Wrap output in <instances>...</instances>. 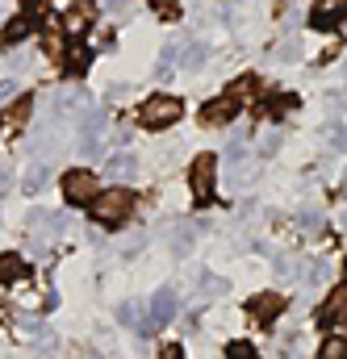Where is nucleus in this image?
Wrapping results in <instances>:
<instances>
[{
	"instance_id": "obj_1",
	"label": "nucleus",
	"mask_w": 347,
	"mask_h": 359,
	"mask_svg": "<svg viewBox=\"0 0 347 359\" xmlns=\"http://www.w3.org/2000/svg\"><path fill=\"white\" fill-rule=\"evenodd\" d=\"M88 213H92V222H100V226L117 230V226H126V222H130V213H134V196H130L126 188H105V192H96V196H92Z\"/></svg>"
},
{
	"instance_id": "obj_2",
	"label": "nucleus",
	"mask_w": 347,
	"mask_h": 359,
	"mask_svg": "<svg viewBox=\"0 0 347 359\" xmlns=\"http://www.w3.org/2000/svg\"><path fill=\"white\" fill-rule=\"evenodd\" d=\"M184 117V104L176 100V96H151V100H143V109H138V121L147 126V130H168Z\"/></svg>"
},
{
	"instance_id": "obj_3",
	"label": "nucleus",
	"mask_w": 347,
	"mask_h": 359,
	"mask_svg": "<svg viewBox=\"0 0 347 359\" xmlns=\"http://www.w3.org/2000/svg\"><path fill=\"white\" fill-rule=\"evenodd\" d=\"M214 180H218V159L214 155H197L192 168H188V192H192L197 205L214 201Z\"/></svg>"
},
{
	"instance_id": "obj_4",
	"label": "nucleus",
	"mask_w": 347,
	"mask_h": 359,
	"mask_svg": "<svg viewBox=\"0 0 347 359\" xmlns=\"http://www.w3.org/2000/svg\"><path fill=\"white\" fill-rule=\"evenodd\" d=\"M96 192H100V184H96V176H92L88 168H72V172L63 176V196H67L72 205H92Z\"/></svg>"
},
{
	"instance_id": "obj_5",
	"label": "nucleus",
	"mask_w": 347,
	"mask_h": 359,
	"mask_svg": "<svg viewBox=\"0 0 347 359\" xmlns=\"http://www.w3.org/2000/svg\"><path fill=\"white\" fill-rule=\"evenodd\" d=\"M30 113H34V96H30V92H21L17 100H8L4 113H0V138H13V134L30 121Z\"/></svg>"
},
{
	"instance_id": "obj_6",
	"label": "nucleus",
	"mask_w": 347,
	"mask_h": 359,
	"mask_svg": "<svg viewBox=\"0 0 347 359\" xmlns=\"http://www.w3.org/2000/svg\"><path fill=\"white\" fill-rule=\"evenodd\" d=\"M92 25H96V4H92V0H72L67 13H63V34L84 38Z\"/></svg>"
},
{
	"instance_id": "obj_7",
	"label": "nucleus",
	"mask_w": 347,
	"mask_h": 359,
	"mask_svg": "<svg viewBox=\"0 0 347 359\" xmlns=\"http://www.w3.org/2000/svg\"><path fill=\"white\" fill-rule=\"evenodd\" d=\"M318 326H339V322H347V280L339 284V288H331V297L318 305Z\"/></svg>"
},
{
	"instance_id": "obj_8",
	"label": "nucleus",
	"mask_w": 347,
	"mask_h": 359,
	"mask_svg": "<svg viewBox=\"0 0 347 359\" xmlns=\"http://www.w3.org/2000/svg\"><path fill=\"white\" fill-rule=\"evenodd\" d=\"M176 313V292L172 288H159L155 297H151V305H147V322H138L143 330H155V326H164V322H172Z\"/></svg>"
},
{
	"instance_id": "obj_9",
	"label": "nucleus",
	"mask_w": 347,
	"mask_h": 359,
	"mask_svg": "<svg viewBox=\"0 0 347 359\" xmlns=\"http://www.w3.org/2000/svg\"><path fill=\"white\" fill-rule=\"evenodd\" d=\"M343 17H347V0H314V8H310L314 29H335Z\"/></svg>"
},
{
	"instance_id": "obj_10",
	"label": "nucleus",
	"mask_w": 347,
	"mask_h": 359,
	"mask_svg": "<svg viewBox=\"0 0 347 359\" xmlns=\"http://www.w3.org/2000/svg\"><path fill=\"white\" fill-rule=\"evenodd\" d=\"M247 313H251L256 322H276V318L284 313V297H280V292H260V297L247 301Z\"/></svg>"
},
{
	"instance_id": "obj_11",
	"label": "nucleus",
	"mask_w": 347,
	"mask_h": 359,
	"mask_svg": "<svg viewBox=\"0 0 347 359\" xmlns=\"http://www.w3.org/2000/svg\"><path fill=\"white\" fill-rule=\"evenodd\" d=\"M235 113H239V100L218 96V100H209V104L201 109V121H205V126H230V121H235Z\"/></svg>"
},
{
	"instance_id": "obj_12",
	"label": "nucleus",
	"mask_w": 347,
	"mask_h": 359,
	"mask_svg": "<svg viewBox=\"0 0 347 359\" xmlns=\"http://www.w3.org/2000/svg\"><path fill=\"white\" fill-rule=\"evenodd\" d=\"M30 29H34V25H30L25 17H8L4 29H0V42H4V46H21V42L30 38Z\"/></svg>"
},
{
	"instance_id": "obj_13",
	"label": "nucleus",
	"mask_w": 347,
	"mask_h": 359,
	"mask_svg": "<svg viewBox=\"0 0 347 359\" xmlns=\"http://www.w3.org/2000/svg\"><path fill=\"white\" fill-rule=\"evenodd\" d=\"M25 276H30V268H25L21 255H0V284H17Z\"/></svg>"
},
{
	"instance_id": "obj_14",
	"label": "nucleus",
	"mask_w": 347,
	"mask_h": 359,
	"mask_svg": "<svg viewBox=\"0 0 347 359\" xmlns=\"http://www.w3.org/2000/svg\"><path fill=\"white\" fill-rule=\"evenodd\" d=\"M63 63H67V72H72V76L88 72V63H92V46H88V42H76V46L67 50V59H63Z\"/></svg>"
},
{
	"instance_id": "obj_15",
	"label": "nucleus",
	"mask_w": 347,
	"mask_h": 359,
	"mask_svg": "<svg viewBox=\"0 0 347 359\" xmlns=\"http://www.w3.org/2000/svg\"><path fill=\"white\" fill-rule=\"evenodd\" d=\"M42 50H46V55H51L55 63H63V59H67V46H63V34H59V29H46V34H42Z\"/></svg>"
},
{
	"instance_id": "obj_16",
	"label": "nucleus",
	"mask_w": 347,
	"mask_h": 359,
	"mask_svg": "<svg viewBox=\"0 0 347 359\" xmlns=\"http://www.w3.org/2000/svg\"><path fill=\"white\" fill-rule=\"evenodd\" d=\"M256 92H260V80H256V76H239V80H235V88L226 92V96H230V100H239V104H243V100H251V96H256Z\"/></svg>"
},
{
	"instance_id": "obj_17",
	"label": "nucleus",
	"mask_w": 347,
	"mask_h": 359,
	"mask_svg": "<svg viewBox=\"0 0 347 359\" xmlns=\"http://www.w3.org/2000/svg\"><path fill=\"white\" fill-rule=\"evenodd\" d=\"M318 359H347V339L343 334H331L327 343H318Z\"/></svg>"
},
{
	"instance_id": "obj_18",
	"label": "nucleus",
	"mask_w": 347,
	"mask_h": 359,
	"mask_svg": "<svg viewBox=\"0 0 347 359\" xmlns=\"http://www.w3.org/2000/svg\"><path fill=\"white\" fill-rule=\"evenodd\" d=\"M109 172H113V176H134V159H130V155H113V159H109Z\"/></svg>"
},
{
	"instance_id": "obj_19",
	"label": "nucleus",
	"mask_w": 347,
	"mask_h": 359,
	"mask_svg": "<svg viewBox=\"0 0 347 359\" xmlns=\"http://www.w3.org/2000/svg\"><path fill=\"white\" fill-rule=\"evenodd\" d=\"M42 184H46V163H34V168H30V176H25V188H30V192H38Z\"/></svg>"
},
{
	"instance_id": "obj_20",
	"label": "nucleus",
	"mask_w": 347,
	"mask_h": 359,
	"mask_svg": "<svg viewBox=\"0 0 347 359\" xmlns=\"http://www.w3.org/2000/svg\"><path fill=\"white\" fill-rule=\"evenodd\" d=\"M226 359H256V347L239 339V343H230V347H226Z\"/></svg>"
},
{
	"instance_id": "obj_21",
	"label": "nucleus",
	"mask_w": 347,
	"mask_h": 359,
	"mask_svg": "<svg viewBox=\"0 0 347 359\" xmlns=\"http://www.w3.org/2000/svg\"><path fill=\"white\" fill-rule=\"evenodd\" d=\"M293 104H297L293 96H272V104H268V113H272V117H284V113H289Z\"/></svg>"
},
{
	"instance_id": "obj_22",
	"label": "nucleus",
	"mask_w": 347,
	"mask_h": 359,
	"mask_svg": "<svg viewBox=\"0 0 347 359\" xmlns=\"http://www.w3.org/2000/svg\"><path fill=\"white\" fill-rule=\"evenodd\" d=\"M117 318H122L126 326H138V305H134V301H126V305L117 309Z\"/></svg>"
},
{
	"instance_id": "obj_23",
	"label": "nucleus",
	"mask_w": 347,
	"mask_h": 359,
	"mask_svg": "<svg viewBox=\"0 0 347 359\" xmlns=\"http://www.w3.org/2000/svg\"><path fill=\"white\" fill-rule=\"evenodd\" d=\"M180 63H184V67H201V63H205V46H192Z\"/></svg>"
},
{
	"instance_id": "obj_24",
	"label": "nucleus",
	"mask_w": 347,
	"mask_h": 359,
	"mask_svg": "<svg viewBox=\"0 0 347 359\" xmlns=\"http://www.w3.org/2000/svg\"><path fill=\"white\" fill-rule=\"evenodd\" d=\"M159 8V17H176V0H151Z\"/></svg>"
},
{
	"instance_id": "obj_25",
	"label": "nucleus",
	"mask_w": 347,
	"mask_h": 359,
	"mask_svg": "<svg viewBox=\"0 0 347 359\" xmlns=\"http://www.w3.org/2000/svg\"><path fill=\"white\" fill-rule=\"evenodd\" d=\"M276 59H297V42H284V46L276 50Z\"/></svg>"
},
{
	"instance_id": "obj_26",
	"label": "nucleus",
	"mask_w": 347,
	"mask_h": 359,
	"mask_svg": "<svg viewBox=\"0 0 347 359\" xmlns=\"http://www.w3.org/2000/svg\"><path fill=\"white\" fill-rule=\"evenodd\" d=\"M276 147H280V134H268V138H263V155H272V151H276Z\"/></svg>"
},
{
	"instance_id": "obj_27",
	"label": "nucleus",
	"mask_w": 347,
	"mask_h": 359,
	"mask_svg": "<svg viewBox=\"0 0 347 359\" xmlns=\"http://www.w3.org/2000/svg\"><path fill=\"white\" fill-rule=\"evenodd\" d=\"M126 4H130V0H105V8H109L113 17H117V13H126Z\"/></svg>"
},
{
	"instance_id": "obj_28",
	"label": "nucleus",
	"mask_w": 347,
	"mask_h": 359,
	"mask_svg": "<svg viewBox=\"0 0 347 359\" xmlns=\"http://www.w3.org/2000/svg\"><path fill=\"white\" fill-rule=\"evenodd\" d=\"M159 359H180V347H164V355Z\"/></svg>"
},
{
	"instance_id": "obj_29",
	"label": "nucleus",
	"mask_w": 347,
	"mask_h": 359,
	"mask_svg": "<svg viewBox=\"0 0 347 359\" xmlns=\"http://www.w3.org/2000/svg\"><path fill=\"white\" fill-rule=\"evenodd\" d=\"M343 196H347V176H343Z\"/></svg>"
},
{
	"instance_id": "obj_30",
	"label": "nucleus",
	"mask_w": 347,
	"mask_h": 359,
	"mask_svg": "<svg viewBox=\"0 0 347 359\" xmlns=\"http://www.w3.org/2000/svg\"><path fill=\"white\" fill-rule=\"evenodd\" d=\"M343 276H347V259H343Z\"/></svg>"
},
{
	"instance_id": "obj_31",
	"label": "nucleus",
	"mask_w": 347,
	"mask_h": 359,
	"mask_svg": "<svg viewBox=\"0 0 347 359\" xmlns=\"http://www.w3.org/2000/svg\"><path fill=\"white\" fill-rule=\"evenodd\" d=\"M343 226H347V213H343Z\"/></svg>"
},
{
	"instance_id": "obj_32",
	"label": "nucleus",
	"mask_w": 347,
	"mask_h": 359,
	"mask_svg": "<svg viewBox=\"0 0 347 359\" xmlns=\"http://www.w3.org/2000/svg\"><path fill=\"white\" fill-rule=\"evenodd\" d=\"M343 67H347V63H343Z\"/></svg>"
}]
</instances>
